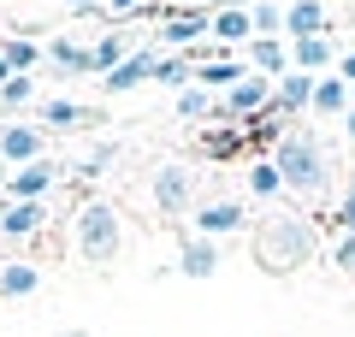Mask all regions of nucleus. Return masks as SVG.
Here are the masks:
<instances>
[{"label":"nucleus","instance_id":"nucleus-20","mask_svg":"<svg viewBox=\"0 0 355 337\" xmlns=\"http://www.w3.org/2000/svg\"><path fill=\"white\" fill-rule=\"evenodd\" d=\"M36 284H42V273L30 261H6L0 266V296H30Z\"/></svg>","mask_w":355,"mask_h":337},{"label":"nucleus","instance_id":"nucleus-14","mask_svg":"<svg viewBox=\"0 0 355 337\" xmlns=\"http://www.w3.org/2000/svg\"><path fill=\"white\" fill-rule=\"evenodd\" d=\"M314 83L320 77H308V71H291V77H279V95H272V107L291 119V112H302V107H314Z\"/></svg>","mask_w":355,"mask_h":337},{"label":"nucleus","instance_id":"nucleus-18","mask_svg":"<svg viewBox=\"0 0 355 337\" xmlns=\"http://www.w3.org/2000/svg\"><path fill=\"white\" fill-rule=\"evenodd\" d=\"M154 83H166V89H190V83H196V60H190V53H160V65H154Z\"/></svg>","mask_w":355,"mask_h":337},{"label":"nucleus","instance_id":"nucleus-23","mask_svg":"<svg viewBox=\"0 0 355 337\" xmlns=\"http://www.w3.org/2000/svg\"><path fill=\"white\" fill-rule=\"evenodd\" d=\"M249 18H254V42H279V30H284L279 0H254V6H249Z\"/></svg>","mask_w":355,"mask_h":337},{"label":"nucleus","instance_id":"nucleus-13","mask_svg":"<svg viewBox=\"0 0 355 337\" xmlns=\"http://www.w3.org/2000/svg\"><path fill=\"white\" fill-rule=\"evenodd\" d=\"M207 36H214L219 48H237V42H249V36H254L249 6H219V12H214V30H207Z\"/></svg>","mask_w":355,"mask_h":337},{"label":"nucleus","instance_id":"nucleus-10","mask_svg":"<svg viewBox=\"0 0 355 337\" xmlns=\"http://www.w3.org/2000/svg\"><path fill=\"white\" fill-rule=\"evenodd\" d=\"M243 77H249V65H243L237 53H219V60H207V65H196V83H202L207 95H214V89H219V95H231V89H237Z\"/></svg>","mask_w":355,"mask_h":337},{"label":"nucleus","instance_id":"nucleus-35","mask_svg":"<svg viewBox=\"0 0 355 337\" xmlns=\"http://www.w3.org/2000/svg\"><path fill=\"white\" fill-rule=\"evenodd\" d=\"M343 130H349V142H355V107H349V112H343Z\"/></svg>","mask_w":355,"mask_h":337},{"label":"nucleus","instance_id":"nucleus-1","mask_svg":"<svg viewBox=\"0 0 355 337\" xmlns=\"http://www.w3.org/2000/svg\"><path fill=\"white\" fill-rule=\"evenodd\" d=\"M314 254H320V225H314V213L279 207V213H266V219L254 225V261H261L272 278L314 266Z\"/></svg>","mask_w":355,"mask_h":337},{"label":"nucleus","instance_id":"nucleus-19","mask_svg":"<svg viewBox=\"0 0 355 337\" xmlns=\"http://www.w3.org/2000/svg\"><path fill=\"white\" fill-rule=\"evenodd\" d=\"M349 107H355V95L343 77H320L314 83V112H349Z\"/></svg>","mask_w":355,"mask_h":337},{"label":"nucleus","instance_id":"nucleus-2","mask_svg":"<svg viewBox=\"0 0 355 337\" xmlns=\"http://www.w3.org/2000/svg\"><path fill=\"white\" fill-rule=\"evenodd\" d=\"M272 166L284 178V196H296L302 207H320L331 196V154L314 130H284V142L272 148Z\"/></svg>","mask_w":355,"mask_h":337},{"label":"nucleus","instance_id":"nucleus-22","mask_svg":"<svg viewBox=\"0 0 355 337\" xmlns=\"http://www.w3.org/2000/svg\"><path fill=\"white\" fill-rule=\"evenodd\" d=\"M178 119H219V101L202 83H190V89H178Z\"/></svg>","mask_w":355,"mask_h":337},{"label":"nucleus","instance_id":"nucleus-32","mask_svg":"<svg viewBox=\"0 0 355 337\" xmlns=\"http://www.w3.org/2000/svg\"><path fill=\"white\" fill-rule=\"evenodd\" d=\"M338 77H343V83L355 89V53H343V60H338Z\"/></svg>","mask_w":355,"mask_h":337},{"label":"nucleus","instance_id":"nucleus-11","mask_svg":"<svg viewBox=\"0 0 355 337\" xmlns=\"http://www.w3.org/2000/svg\"><path fill=\"white\" fill-rule=\"evenodd\" d=\"M284 36L291 42L326 36V6H320V0H291V6H284Z\"/></svg>","mask_w":355,"mask_h":337},{"label":"nucleus","instance_id":"nucleus-12","mask_svg":"<svg viewBox=\"0 0 355 337\" xmlns=\"http://www.w3.org/2000/svg\"><path fill=\"white\" fill-rule=\"evenodd\" d=\"M53 184H60V166H53V160H36V166H18V172H12V196L18 201H42Z\"/></svg>","mask_w":355,"mask_h":337},{"label":"nucleus","instance_id":"nucleus-34","mask_svg":"<svg viewBox=\"0 0 355 337\" xmlns=\"http://www.w3.org/2000/svg\"><path fill=\"white\" fill-rule=\"evenodd\" d=\"M65 6H77V12H95V6H101V0H65Z\"/></svg>","mask_w":355,"mask_h":337},{"label":"nucleus","instance_id":"nucleus-24","mask_svg":"<svg viewBox=\"0 0 355 337\" xmlns=\"http://www.w3.org/2000/svg\"><path fill=\"white\" fill-rule=\"evenodd\" d=\"M249 189H254L261 201H279V196H284V178H279V166H272V160H254V166H249Z\"/></svg>","mask_w":355,"mask_h":337},{"label":"nucleus","instance_id":"nucleus-3","mask_svg":"<svg viewBox=\"0 0 355 337\" xmlns=\"http://www.w3.org/2000/svg\"><path fill=\"white\" fill-rule=\"evenodd\" d=\"M71 243L89 266H107L119 249H125V219H119L113 201H83L71 213Z\"/></svg>","mask_w":355,"mask_h":337},{"label":"nucleus","instance_id":"nucleus-8","mask_svg":"<svg viewBox=\"0 0 355 337\" xmlns=\"http://www.w3.org/2000/svg\"><path fill=\"white\" fill-rule=\"evenodd\" d=\"M154 65H160V53H154V48H137L125 65H119V71L101 77L107 95H125V89H137V83H154Z\"/></svg>","mask_w":355,"mask_h":337},{"label":"nucleus","instance_id":"nucleus-6","mask_svg":"<svg viewBox=\"0 0 355 337\" xmlns=\"http://www.w3.org/2000/svg\"><path fill=\"white\" fill-rule=\"evenodd\" d=\"M243 225H249L243 201H202V207H196V231H202L207 243H214V237H237Z\"/></svg>","mask_w":355,"mask_h":337},{"label":"nucleus","instance_id":"nucleus-36","mask_svg":"<svg viewBox=\"0 0 355 337\" xmlns=\"http://www.w3.org/2000/svg\"><path fill=\"white\" fill-rule=\"evenodd\" d=\"M65 337H89V331H65Z\"/></svg>","mask_w":355,"mask_h":337},{"label":"nucleus","instance_id":"nucleus-21","mask_svg":"<svg viewBox=\"0 0 355 337\" xmlns=\"http://www.w3.org/2000/svg\"><path fill=\"white\" fill-rule=\"evenodd\" d=\"M130 60V48H125V36H101V42H95V48H89V71H119V65H125Z\"/></svg>","mask_w":355,"mask_h":337},{"label":"nucleus","instance_id":"nucleus-16","mask_svg":"<svg viewBox=\"0 0 355 337\" xmlns=\"http://www.w3.org/2000/svg\"><path fill=\"white\" fill-rule=\"evenodd\" d=\"M42 231V201H12L0 213V237H36Z\"/></svg>","mask_w":355,"mask_h":337},{"label":"nucleus","instance_id":"nucleus-15","mask_svg":"<svg viewBox=\"0 0 355 337\" xmlns=\"http://www.w3.org/2000/svg\"><path fill=\"white\" fill-rule=\"evenodd\" d=\"M178 273H184V278H196V284H202V278H214V273H219V249H214L207 237L184 243V254H178Z\"/></svg>","mask_w":355,"mask_h":337},{"label":"nucleus","instance_id":"nucleus-28","mask_svg":"<svg viewBox=\"0 0 355 337\" xmlns=\"http://www.w3.org/2000/svg\"><path fill=\"white\" fill-rule=\"evenodd\" d=\"M30 95H36V77H12V83L0 89V107H24Z\"/></svg>","mask_w":355,"mask_h":337},{"label":"nucleus","instance_id":"nucleus-7","mask_svg":"<svg viewBox=\"0 0 355 337\" xmlns=\"http://www.w3.org/2000/svg\"><path fill=\"white\" fill-rule=\"evenodd\" d=\"M202 30H214V18H207L202 6H172L166 24H160V42H166V48H190Z\"/></svg>","mask_w":355,"mask_h":337},{"label":"nucleus","instance_id":"nucleus-17","mask_svg":"<svg viewBox=\"0 0 355 337\" xmlns=\"http://www.w3.org/2000/svg\"><path fill=\"white\" fill-rule=\"evenodd\" d=\"M291 60H296V71L314 77V71H326V65L338 60V48H331V36H308V42H296V48H291Z\"/></svg>","mask_w":355,"mask_h":337},{"label":"nucleus","instance_id":"nucleus-30","mask_svg":"<svg viewBox=\"0 0 355 337\" xmlns=\"http://www.w3.org/2000/svg\"><path fill=\"white\" fill-rule=\"evenodd\" d=\"M101 6H107V12H119V18H125V12H148V0H101Z\"/></svg>","mask_w":355,"mask_h":337},{"label":"nucleus","instance_id":"nucleus-5","mask_svg":"<svg viewBox=\"0 0 355 337\" xmlns=\"http://www.w3.org/2000/svg\"><path fill=\"white\" fill-rule=\"evenodd\" d=\"M266 107H272V83H266L261 71H249L237 89H231V95H219V119H225V125H243V119H261Z\"/></svg>","mask_w":355,"mask_h":337},{"label":"nucleus","instance_id":"nucleus-33","mask_svg":"<svg viewBox=\"0 0 355 337\" xmlns=\"http://www.w3.org/2000/svg\"><path fill=\"white\" fill-rule=\"evenodd\" d=\"M12 77H18V71H12V65H6V53H0V89L12 83Z\"/></svg>","mask_w":355,"mask_h":337},{"label":"nucleus","instance_id":"nucleus-9","mask_svg":"<svg viewBox=\"0 0 355 337\" xmlns=\"http://www.w3.org/2000/svg\"><path fill=\"white\" fill-rule=\"evenodd\" d=\"M0 160L36 166L42 160V125H6V130H0Z\"/></svg>","mask_w":355,"mask_h":337},{"label":"nucleus","instance_id":"nucleus-29","mask_svg":"<svg viewBox=\"0 0 355 337\" xmlns=\"http://www.w3.org/2000/svg\"><path fill=\"white\" fill-rule=\"evenodd\" d=\"M338 225H343V237H355V178H349V189L338 201Z\"/></svg>","mask_w":355,"mask_h":337},{"label":"nucleus","instance_id":"nucleus-31","mask_svg":"<svg viewBox=\"0 0 355 337\" xmlns=\"http://www.w3.org/2000/svg\"><path fill=\"white\" fill-rule=\"evenodd\" d=\"M331 261H338L343 273H355V237H343V243H338V254H331Z\"/></svg>","mask_w":355,"mask_h":337},{"label":"nucleus","instance_id":"nucleus-4","mask_svg":"<svg viewBox=\"0 0 355 337\" xmlns=\"http://www.w3.org/2000/svg\"><path fill=\"white\" fill-rule=\"evenodd\" d=\"M154 207L160 213H190L196 207V172L190 166H178V160H166V166H154Z\"/></svg>","mask_w":355,"mask_h":337},{"label":"nucleus","instance_id":"nucleus-25","mask_svg":"<svg viewBox=\"0 0 355 337\" xmlns=\"http://www.w3.org/2000/svg\"><path fill=\"white\" fill-rule=\"evenodd\" d=\"M0 53H6V65H12L18 77H30V71H36V65H42V48H36V42H24V36L0 42Z\"/></svg>","mask_w":355,"mask_h":337},{"label":"nucleus","instance_id":"nucleus-26","mask_svg":"<svg viewBox=\"0 0 355 337\" xmlns=\"http://www.w3.org/2000/svg\"><path fill=\"white\" fill-rule=\"evenodd\" d=\"M284 65H291V48H284V42H254L249 71H284Z\"/></svg>","mask_w":355,"mask_h":337},{"label":"nucleus","instance_id":"nucleus-27","mask_svg":"<svg viewBox=\"0 0 355 337\" xmlns=\"http://www.w3.org/2000/svg\"><path fill=\"white\" fill-rule=\"evenodd\" d=\"M77 119H83L77 101H42V125H48V130H71Z\"/></svg>","mask_w":355,"mask_h":337}]
</instances>
